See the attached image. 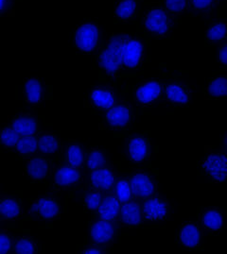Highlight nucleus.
Wrapping results in <instances>:
<instances>
[{
	"label": "nucleus",
	"instance_id": "17",
	"mask_svg": "<svg viewBox=\"0 0 227 254\" xmlns=\"http://www.w3.org/2000/svg\"><path fill=\"white\" fill-rule=\"evenodd\" d=\"M191 85L181 78H170L166 83L161 99L156 106L186 107L191 101Z\"/></svg>",
	"mask_w": 227,
	"mask_h": 254
},
{
	"label": "nucleus",
	"instance_id": "29",
	"mask_svg": "<svg viewBox=\"0 0 227 254\" xmlns=\"http://www.w3.org/2000/svg\"><path fill=\"white\" fill-rule=\"evenodd\" d=\"M120 207L121 203L119 202L118 197L113 192H108L103 196L99 209L94 214L90 215V217L99 218L107 221L118 220Z\"/></svg>",
	"mask_w": 227,
	"mask_h": 254
},
{
	"label": "nucleus",
	"instance_id": "45",
	"mask_svg": "<svg viewBox=\"0 0 227 254\" xmlns=\"http://www.w3.org/2000/svg\"><path fill=\"white\" fill-rule=\"evenodd\" d=\"M0 193H1V192H0Z\"/></svg>",
	"mask_w": 227,
	"mask_h": 254
},
{
	"label": "nucleus",
	"instance_id": "8",
	"mask_svg": "<svg viewBox=\"0 0 227 254\" xmlns=\"http://www.w3.org/2000/svg\"><path fill=\"white\" fill-rule=\"evenodd\" d=\"M84 168H76L65 164L59 156L53 160L50 182L47 186L50 191L72 193L78 189L85 188Z\"/></svg>",
	"mask_w": 227,
	"mask_h": 254
},
{
	"label": "nucleus",
	"instance_id": "10",
	"mask_svg": "<svg viewBox=\"0 0 227 254\" xmlns=\"http://www.w3.org/2000/svg\"><path fill=\"white\" fill-rule=\"evenodd\" d=\"M120 81L121 79L115 83L91 85L83 99V107L97 116L108 111L119 101L124 92L125 87L119 93Z\"/></svg>",
	"mask_w": 227,
	"mask_h": 254
},
{
	"label": "nucleus",
	"instance_id": "15",
	"mask_svg": "<svg viewBox=\"0 0 227 254\" xmlns=\"http://www.w3.org/2000/svg\"><path fill=\"white\" fill-rule=\"evenodd\" d=\"M196 220L205 235L210 237H218L227 228V207L198 206Z\"/></svg>",
	"mask_w": 227,
	"mask_h": 254
},
{
	"label": "nucleus",
	"instance_id": "19",
	"mask_svg": "<svg viewBox=\"0 0 227 254\" xmlns=\"http://www.w3.org/2000/svg\"><path fill=\"white\" fill-rule=\"evenodd\" d=\"M120 175V168L114 166L113 163L110 166L97 170H86L85 188L96 189L104 194L112 192Z\"/></svg>",
	"mask_w": 227,
	"mask_h": 254
},
{
	"label": "nucleus",
	"instance_id": "25",
	"mask_svg": "<svg viewBox=\"0 0 227 254\" xmlns=\"http://www.w3.org/2000/svg\"><path fill=\"white\" fill-rule=\"evenodd\" d=\"M202 94L207 101L227 99V73L214 72L202 85Z\"/></svg>",
	"mask_w": 227,
	"mask_h": 254
},
{
	"label": "nucleus",
	"instance_id": "27",
	"mask_svg": "<svg viewBox=\"0 0 227 254\" xmlns=\"http://www.w3.org/2000/svg\"><path fill=\"white\" fill-rule=\"evenodd\" d=\"M208 27L205 32L204 44L206 48L221 46L227 38V19L215 17L207 23Z\"/></svg>",
	"mask_w": 227,
	"mask_h": 254
},
{
	"label": "nucleus",
	"instance_id": "22",
	"mask_svg": "<svg viewBox=\"0 0 227 254\" xmlns=\"http://www.w3.org/2000/svg\"><path fill=\"white\" fill-rule=\"evenodd\" d=\"M40 118L33 114V110L20 109L10 116L8 123L20 136L38 134L42 130Z\"/></svg>",
	"mask_w": 227,
	"mask_h": 254
},
{
	"label": "nucleus",
	"instance_id": "35",
	"mask_svg": "<svg viewBox=\"0 0 227 254\" xmlns=\"http://www.w3.org/2000/svg\"><path fill=\"white\" fill-rule=\"evenodd\" d=\"M120 170H121V175L117 181L112 192L118 197L119 202L123 204L134 199L135 197H134L133 188L131 186L127 173L123 169H120Z\"/></svg>",
	"mask_w": 227,
	"mask_h": 254
},
{
	"label": "nucleus",
	"instance_id": "6",
	"mask_svg": "<svg viewBox=\"0 0 227 254\" xmlns=\"http://www.w3.org/2000/svg\"><path fill=\"white\" fill-rule=\"evenodd\" d=\"M106 35L98 17L85 16L71 34V47L76 55H95L103 46Z\"/></svg>",
	"mask_w": 227,
	"mask_h": 254
},
{
	"label": "nucleus",
	"instance_id": "18",
	"mask_svg": "<svg viewBox=\"0 0 227 254\" xmlns=\"http://www.w3.org/2000/svg\"><path fill=\"white\" fill-rule=\"evenodd\" d=\"M171 210L169 202L160 194L150 196L141 201L144 220L150 224L156 225L159 228H162L164 222L169 220Z\"/></svg>",
	"mask_w": 227,
	"mask_h": 254
},
{
	"label": "nucleus",
	"instance_id": "11",
	"mask_svg": "<svg viewBox=\"0 0 227 254\" xmlns=\"http://www.w3.org/2000/svg\"><path fill=\"white\" fill-rule=\"evenodd\" d=\"M129 177L131 186L134 192V197L142 201L143 199L158 195L159 193V170L151 165L134 168L129 167V169H123Z\"/></svg>",
	"mask_w": 227,
	"mask_h": 254
},
{
	"label": "nucleus",
	"instance_id": "37",
	"mask_svg": "<svg viewBox=\"0 0 227 254\" xmlns=\"http://www.w3.org/2000/svg\"><path fill=\"white\" fill-rule=\"evenodd\" d=\"M19 134L10 127L8 122L0 127V147L4 151L11 154L19 141Z\"/></svg>",
	"mask_w": 227,
	"mask_h": 254
},
{
	"label": "nucleus",
	"instance_id": "9",
	"mask_svg": "<svg viewBox=\"0 0 227 254\" xmlns=\"http://www.w3.org/2000/svg\"><path fill=\"white\" fill-rule=\"evenodd\" d=\"M197 175L206 177L209 184L220 185L227 183V155L219 146L208 145L204 156L196 164Z\"/></svg>",
	"mask_w": 227,
	"mask_h": 254
},
{
	"label": "nucleus",
	"instance_id": "23",
	"mask_svg": "<svg viewBox=\"0 0 227 254\" xmlns=\"http://www.w3.org/2000/svg\"><path fill=\"white\" fill-rule=\"evenodd\" d=\"M0 218L5 222L27 218L23 210V200L19 195L0 193Z\"/></svg>",
	"mask_w": 227,
	"mask_h": 254
},
{
	"label": "nucleus",
	"instance_id": "31",
	"mask_svg": "<svg viewBox=\"0 0 227 254\" xmlns=\"http://www.w3.org/2000/svg\"><path fill=\"white\" fill-rule=\"evenodd\" d=\"M216 9V0H188L187 17H205L207 22L212 18Z\"/></svg>",
	"mask_w": 227,
	"mask_h": 254
},
{
	"label": "nucleus",
	"instance_id": "5",
	"mask_svg": "<svg viewBox=\"0 0 227 254\" xmlns=\"http://www.w3.org/2000/svg\"><path fill=\"white\" fill-rule=\"evenodd\" d=\"M126 87L119 101L108 111L99 115V129L102 131H111L121 135L131 129H134L139 109L134 105L131 98H124Z\"/></svg>",
	"mask_w": 227,
	"mask_h": 254
},
{
	"label": "nucleus",
	"instance_id": "30",
	"mask_svg": "<svg viewBox=\"0 0 227 254\" xmlns=\"http://www.w3.org/2000/svg\"><path fill=\"white\" fill-rule=\"evenodd\" d=\"M106 149L99 146H87L84 169L87 171L97 170L110 166Z\"/></svg>",
	"mask_w": 227,
	"mask_h": 254
},
{
	"label": "nucleus",
	"instance_id": "20",
	"mask_svg": "<svg viewBox=\"0 0 227 254\" xmlns=\"http://www.w3.org/2000/svg\"><path fill=\"white\" fill-rule=\"evenodd\" d=\"M24 162L23 175L29 178L32 183L45 184L48 186L50 182L53 159L34 155L20 159Z\"/></svg>",
	"mask_w": 227,
	"mask_h": 254
},
{
	"label": "nucleus",
	"instance_id": "16",
	"mask_svg": "<svg viewBox=\"0 0 227 254\" xmlns=\"http://www.w3.org/2000/svg\"><path fill=\"white\" fill-rule=\"evenodd\" d=\"M206 235L197 220L184 221L175 233V244L183 252H204Z\"/></svg>",
	"mask_w": 227,
	"mask_h": 254
},
{
	"label": "nucleus",
	"instance_id": "21",
	"mask_svg": "<svg viewBox=\"0 0 227 254\" xmlns=\"http://www.w3.org/2000/svg\"><path fill=\"white\" fill-rule=\"evenodd\" d=\"M118 221L121 229L159 228L156 225L150 224L144 220L141 211V201L136 198L121 204Z\"/></svg>",
	"mask_w": 227,
	"mask_h": 254
},
{
	"label": "nucleus",
	"instance_id": "24",
	"mask_svg": "<svg viewBox=\"0 0 227 254\" xmlns=\"http://www.w3.org/2000/svg\"><path fill=\"white\" fill-rule=\"evenodd\" d=\"M86 150L87 146H83V144L75 140L63 141L60 151V159L68 166L76 168H84Z\"/></svg>",
	"mask_w": 227,
	"mask_h": 254
},
{
	"label": "nucleus",
	"instance_id": "28",
	"mask_svg": "<svg viewBox=\"0 0 227 254\" xmlns=\"http://www.w3.org/2000/svg\"><path fill=\"white\" fill-rule=\"evenodd\" d=\"M140 2H144V0H114L113 19L115 24L128 23L137 19Z\"/></svg>",
	"mask_w": 227,
	"mask_h": 254
},
{
	"label": "nucleus",
	"instance_id": "43",
	"mask_svg": "<svg viewBox=\"0 0 227 254\" xmlns=\"http://www.w3.org/2000/svg\"><path fill=\"white\" fill-rule=\"evenodd\" d=\"M227 0H216V9H217L218 7L220 6V4H222V3H226ZM215 9V10H216Z\"/></svg>",
	"mask_w": 227,
	"mask_h": 254
},
{
	"label": "nucleus",
	"instance_id": "14",
	"mask_svg": "<svg viewBox=\"0 0 227 254\" xmlns=\"http://www.w3.org/2000/svg\"><path fill=\"white\" fill-rule=\"evenodd\" d=\"M87 227L88 234L84 238V242L114 250L121 230L118 220L107 221L90 217Z\"/></svg>",
	"mask_w": 227,
	"mask_h": 254
},
{
	"label": "nucleus",
	"instance_id": "42",
	"mask_svg": "<svg viewBox=\"0 0 227 254\" xmlns=\"http://www.w3.org/2000/svg\"><path fill=\"white\" fill-rule=\"evenodd\" d=\"M218 146L222 149V151L227 155V126L220 131Z\"/></svg>",
	"mask_w": 227,
	"mask_h": 254
},
{
	"label": "nucleus",
	"instance_id": "34",
	"mask_svg": "<svg viewBox=\"0 0 227 254\" xmlns=\"http://www.w3.org/2000/svg\"><path fill=\"white\" fill-rule=\"evenodd\" d=\"M160 3L176 24H180L182 20L187 17L188 0H161Z\"/></svg>",
	"mask_w": 227,
	"mask_h": 254
},
{
	"label": "nucleus",
	"instance_id": "3",
	"mask_svg": "<svg viewBox=\"0 0 227 254\" xmlns=\"http://www.w3.org/2000/svg\"><path fill=\"white\" fill-rule=\"evenodd\" d=\"M140 29L151 39L170 41L174 39L176 23L162 7L160 1L144 2L139 10Z\"/></svg>",
	"mask_w": 227,
	"mask_h": 254
},
{
	"label": "nucleus",
	"instance_id": "26",
	"mask_svg": "<svg viewBox=\"0 0 227 254\" xmlns=\"http://www.w3.org/2000/svg\"><path fill=\"white\" fill-rule=\"evenodd\" d=\"M63 140L55 132L42 129L38 133L37 155L55 159L59 156Z\"/></svg>",
	"mask_w": 227,
	"mask_h": 254
},
{
	"label": "nucleus",
	"instance_id": "2",
	"mask_svg": "<svg viewBox=\"0 0 227 254\" xmlns=\"http://www.w3.org/2000/svg\"><path fill=\"white\" fill-rule=\"evenodd\" d=\"M137 30L130 31L121 48V73L124 76L141 74L149 62L151 38L136 23Z\"/></svg>",
	"mask_w": 227,
	"mask_h": 254
},
{
	"label": "nucleus",
	"instance_id": "1",
	"mask_svg": "<svg viewBox=\"0 0 227 254\" xmlns=\"http://www.w3.org/2000/svg\"><path fill=\"white\" fill-rule=\"evenodd\" d=\"M129 32H111L106 35L103 46L94 55L93 68L99 83H115L122 78L121 48Z\"/></svg>",
	"mask_w": 227,
	"mask_h": 254
},
{
	"label": "nucleus",
	"instance_id": "13",
	"mask_svg": "<svg viewBox=\"0 0 227 254\" xmlns=\"http://www.w3.org/2000/svg\"><path fill=\"white\" fill-rule=\"evenodd\" d=\"M169 79L170 78L167 77L144 78L134 86L131 100L140 113L143 109L157 105L162 97L164 87Z\"/></svg>",
	"mask_w": 227,
	"mask_h": 254
},
{
	"label": "nucleus",
	"instance_id": "4",
	"mask_svg": "<svg viewBox=\"0 0 227 254\" xmlns=\"http://www.w3.org/2000/svg\"><path fill=\"white\" fill-rule=\"evenodd\" d=\"M28 208L25 215L28 219L42 223H51L61 219L67 211L68 199L64 192L50 191L26 199Z\"/></svg>",
	"mask_w": 227,
	"mask_h": 254
},
{
	"label": "nucleus",
	"instance_id": "38",
	"mask_svg": "<svg viewBox=\"0 0 227 254\" xmlns=\"http://www.w3.org/2000/svg\"><path fill=\"white\" fill-rule=\"evenodd\" d=\"M16 232L7 228H0V254H12Z\"/></svg>",
	"mask_w": 227,
	"mask_h": 254
},
{
	"label": "nucleus",
	"instance_id": "41",
	"mask_svg": "<svg viewBox=\"0 0 227 254\" xmlns=\"http://www.w3.org/2000/svg\"><path fill=\"white\" fill-rule=\"evenodd\" d=\"M216 63L221 65L217 73L227 72V38L221 46L218 47Z\"/></svg>",
	"mask_w": 227,
	"mask_h": 254
},
{
	"label": "nucleus",
	"instance_id": "12",
	"mask_svg": "<svg viewBox=\"0 0 227 254\" xmlns=\"http://www.w3.org/2000/svg\"><path fill=\"white\" fill-rule=\"evenodd\" d=\"M17 97L24 109L34 110L52 99L53 89L45 78L30 77L22 80Z\"/></svg>",
	"mask_w": 227,
	"mask_h": 254
},
{
	"label": "nucleus",
	"instance_id": "39",
	"mask_svg": "<svg viewBox=\"0 0 227 254\" xmlns=\"http://www.w3.org/2000/svg\"><path fill=\"white\" fill-rule=\"evenodd\" d=\"M76 253L79 254H107L113 253V250L98 245L83 242V244L77 245Z\"/></svg>",
	"mask_w": 227,
	"mask_h": 254
},
{
	"label": "nucleus",
	"instance_id": "33",
	"mask_svg": "<svg viewBox=\"0 0 227 254\" xmlns=\"http://www.w3.org/2000/svg\"><path fill=\"white\" fill-rule=\"evenodd\" d=\"M37 141L38 134L20 136L19 141L11 154L19 159L37 155Z\"/></svg>",
	"mask_w": 227,
	"mask_h": 254
},
{
	"label": "nucleus",
	"instance_id": "7",
	"mask_svg": "<svg viewBox=\"0 0 227 254\" xmlns=\"http://www.w3.org/2000/svg\"><path fill=\"white\" fill-rule=\"evenodd\" d=\"M120 136L124 139L123 157L130 167L141 168L151 165L152 137L151 130L131 129Z\"/></svg>",
	"mask_w": 227,
	"mask_h": 254
},
{
	"label": "nucleus",
	"instance_id": "32",
	"mask_svg": "<svg viewBox=\"0 0 227 254\" xmlns=\"http://www.w3.org/2000/svg\"><path fill=\"white\" fill-rule=\"evenodd\" d=\"M41 253L38 241L32 235H20L17 233L13 243L12 254H35Z\"/></svg>",
	"mask_w": 227,
	"mask_h": 254
},
{
	"label": "nucleus",
	"instance_id": "40",
	"mask_svg": "<svg viewBox=\"0 0 227 254\" xmlns=\"http://www.w3.org/2000/svg\"><path fill=\"white\" fill-rule=\"evenodd\" d=\"M22 0H0V17H13Z\"/></svg>",
	"mask_w": 227,
	"mask_h": 254
},
{
	"label": "nucleus",
	"instance_id": "44",
	"mask_svg": "<svg viewBox=\"0 0 227 254\" xmlns=\"http://www.w3.org/2000/svg\"><path fill=\"white\" fill-rule=\"evenodd\" d=\"M5 221H3L1 218H0V228H5L4 226H3V223H4Z\"/></svg>",
	"mask_w": 227,
	"mask_h": 254
},
{
	"label": "nucleus",
	"instance_id": "36",
	"mask_svg": "<svg viewBox=\"0 0 227 254\" xmlns=\"http://www.w3.org/2000/svg\"><path fill=\"white\" fill-rule=\"evenodd\" d=\"M104 193L100 192L99 190L92 189V188H85L83 190V213L86 215L94 214L101 204L103 199Z\"/></svg>",
	"mask_w": 227,
	"mask_h": 254
}]
</instances>
